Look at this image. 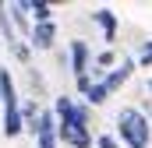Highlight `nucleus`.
Masks as SVG:
<instances>
[{
  "instance_id": "f257e3e1",
  "label": "nucleus",
  "mask_w": 152,
  "mask_h": 148,
  "mask_svg": "<svg viewBox=\"0 0 152 148\" xmlns=\"http://www.w3.org/2000/svg\"><path fill=\"white\" fill-rule=\"evenodd\" d=\"M117 141H124L127 148H149L152 141V127L142 110H120L117 113Z\"/></svg>"
},
{
  "instance_id": "f03ea898",
  "label": "nucleus",
  "mask_w": 152,
  "mask_h": 148,
  "mask_svg": "<svg viewBox=\"0 0 152 148\" xmlns=\"http://www.w3.org/2000/svg\"><path fill=\"white\" fill-rule=\"evenodd\" d=\"M57 141H64V145L71 148H92V134H88V127H81L78 120H71V113L64 116V120H57Z\"/></svg>"
},
{
  "instance_id": "7ed1b4c3",
  "label": "nucleus",
  "mask_w": 152,
  "mask_h": 148,
  "mask_svg": "<svg viewBox=\"0 0 152 148\" xmlns=\"http://www.w3.org/2000/svg\"><path fill=\"white\" fill-rule=\"evenodd\" d=\"M36 141H39V148H57V116L50 110H42L39 113V123H36Z\"/></svg>"
},
{
  "instance_id": "20e7f679",
  "label": "nucleus",
  "mask_w": 152,
  "mask_h": 148,
  "mask_svg": "<svg viewBox=\"0 0 152 148\" xmlns=\"http://www.w3.org/2000/svg\"><path fill=\"white\" fill-rule=\"evenodd\" d=\"M134 67H138L134 60H120V64H117L113 71H106V74H103V88H106V92L113 95V92L120 88V85H127V78L134 74Z\"/></svg>"
},
{
  "instance_id": "39448f33",
  "label": "nucleus",
  "mask_w": 152,
  "mask_h": 148,
  "mask_svg": "<svg viewBox=\"0 0 152 148\" xmlns=\"http://www.w3.org/2000/svg\"><path fill=\"white\" fill-rule=\"evenodd\" d=\"M88 60H92L88 42H85V39H75V42H71V71H75V78L88 74Z\"/></svg>"
},
{
  "instance_id": "423d86ee",
  "label": "nucleus",
  "mask_w": 152,
  "mask_h": 148,
  "mask_svg": "<svg viewBox=\"0 0 152 148\" xmlns=\"http://www.w3.org/2000/svg\"><path fill=\"white\" fill-rule=\"evenodd\" d=\"M28 36H32V46H36V49H53V42H57V25H53V21H42L36 28H28Z\"/></svg>"
},
{
  "instance_id": "0eeeda50",
  "label": "nucleus",
  "mask_w": 152,
  "mask_h": 148,
  "mask_svg": "<svg viewBox=\"0 0 152 148\" xmlns=\"http://www.w3.org/2000/svg\"><path fill=\"white\" fill-rule=\"evenodd\" d=\"M92 21L103 28L106 42H113V39H117V14H113V11H106V7H103V11H96V14H92Z\"/></svg>"
},
{
  "instance_id": "6e6552de",
  "label": "nucleus",
  "mask_w": 152,
  "mask_h": 148,
  "mask_svg": "<svg viewBox=\"0 0 152 148\" xmlns=\"http://www.w3.org/2000/svg\"><path fill=\"white\" fill-rule=\"evenodd\" d=\"M21 131H25V123H21V106L4 110V134H7V138H21Z\"/></svg>"
},
{
  "instance_id": "1a4fd4ad",
  "label": "nucleus",
  "mask_w": 152,
  "mask_h": 148,
  "mask_svg": "<svg viewBox=\"0 0 152 148\" xmlns=\"http://www.w3.org/2000/svg\"><path fill=\"white\" fill-rule=\"evenodd\" d=\"M39 106L36 102H21V123H25V131H28V134H32V131H36V123H39Z\"/></svg>"
},
{
  "instance_id": "9d476101",
  "label": "nucleus",
  "mask_w": 152,
  "mask_h": 148,
  "mask_svg": "<svg viewBox=\"0 0 152 148\" xmlns=\"http://www.w3.org/2000/svg\"><path fill=\"white\" fill-rule=\"evenodd\" d=\"M7 14L14 18V25H18L21 32H28V18H25V14H28V0H21V4H11V7H7Z\"/></svg>"
},
{
  "instance_id": "9b49d317",
  "label": "nucleus",
  "mask_w": 152,
  "mask_h": 148,
  "mask_svg": "<svg viewBox=\"0 0 152 148\" xmlns=\"http://www.w3.org/2000/svg\"><path fill=\"white\" fill-rule=\"evenodd\" d=\"M28 11H32L36 25H42V21H53V11H50V4H42V0H28Z\"/></svg>"
},
{
  "instance_id": "f8f14e48",
  "label": "nucleus",
  "mask_w": 152,
  "mask_h": 148,
  "mask_svg": "<svg viewBox=\"0 0 152 148\" xmlns=\"http://www.w3.org/2000/svg\"><path fill=\"white\" fill-rule=\"evenodd\" d=\"M106 95H110V92L103 88V81H92V88L85 92V102H88V106H103V102H106Z\"/></svg>"
},
{
  "instance_id": "ddd939ff",
  "label": "nucleus",
  "mask_w": 152,
  "mask_h": 148,
  "mask_svg": "<svg viewBox=\"0 0 152 148\" xmlns=\"http://www.w3.org/2000/svg\"><path fill=\"white\" fill-rule=\"evenodd\" d=\"M113 64H117V53L113 49H103L96 57V74H106V67H113Z\"/></svg>"
},
{
  "instance_id": "4468645a",
  "label": "nucleus",
  "mask_w": 152,
  "mask_h": 148,
  "mask_svg": "<svg viewBox=\"0 0 152 148\" xmlns=\"http://www.w3.org/2000/svg\"><path fill=\"white\" fill-rule=\"evenodd\" d=\"M92 145H96V148H120V141H117L113 134H99V138H96Z\"/></svg>"
},
{
  "instance_id": "2eb2a0df",
  "label": "nucleus",
  "mask_w": 152,
  "mask_h": 148,
  "mask_svg": "<svg viewBox=\"0 0 152 148\" xmlns=\"http://www.w3.org/2000/svg\"><path fill=\"white\" fill-rule=\"evenodd\" d=\"M138 64H142V67H152V42H145V46H142V53H138Z\"/></svg>"
},
{
  "instance_id": "dca6fc26",
  "label": "nucleus",
  "mask_w": 152,
  "mask_h": 148,
  "mask_svg": "<svg viewBox=\"0 0 152 148\" xmlns=\"http://www.w3.org/2000/svg\"><path fill=\"white\" fill-rule=\"evenodd\" d=\"M11 53H14L21 64H28V46H25V42H14V46H11Z\"/></svg>"
},
{
  "instance_id": "f3484780",
  "label": "nucleus",
  "mask_w": 152,
  "mask_h": 148,
  "mask_svg": "<svg viewBox=\"0 0 152 148\" xmlns=\"http://www.w3.org/2000/svg\"><path fill=\"white\" fill-rule=\"evenodd\" d=\"M75 81H78V92H81V95L92 88V78H88V74H81V78H75Z\"/></svg>"
},
{
  "instance_id": "a211bd4d",
  "label": "nucleus",
  "mask_w": 152,
  "mask_h": 148,
  "mask_svg": "<svg viewBox=\"0 0 152 148\" xmlns=\"http://www.w3.org/2000/svg\"><path fill=\"white\" fill-rule=\"evenodd\" d=\"M149 92H152V81H149Z\"/></svg>"
},
{
  "instance_id": "6ab92c4d",
  "label": "nucleus",
  "mask_w": 152,
  "mask_h": 148,
  "mask_svg": "<svg viewBox=\"0 0 152 148\" xmlns=\"http://www.w3.org/2000/svg\"><path fill=\"white\" fill-rule=\"evenodd\" d=\"M0 42H4V39H0ZM0 49H4V46H0Z\"/></svg>"
}]
</instances>
